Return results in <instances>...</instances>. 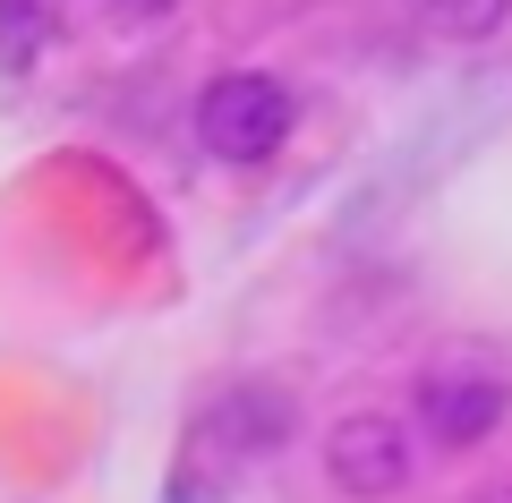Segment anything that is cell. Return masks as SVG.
I'll list each match as a JSON object with an SVG mask.
<instances>
[{
  "label": "cell",
  "instance_id": "5",
  "mask_svg": "<svg viewBox=\"0 0 512 503\" xmlns=\"http://www.w3.org/2000/svg\"><path fill=\"white\" fill-rule=\"evenodd\" d=\"M419 18L436 26V35H453V43H487L495 26L512 18V0H419Z\"/></svg>",
  "mask_w": 512,
  "mask_h": 503
},
{
  "label": "cell",
  "instance_id": "4",
  "mask_svg": "<svg viewBox=\"0 0 512 503\" xmlns=\"http://www.w3.org/2000/svg\"><path fill=\"white\" fill-rule=\"evenodd\" d=\"M205 435H222V444H282L291 435V410H282V393H265V384H239V393H222L214 410H205Z\"/></svg>",
  "mask_w": 512,
  "mask_h": 503
},
{
  "label": "cell",
  "instance_id": "1",
  "mask_svg": "<svg viewBox=\"0 0 512 503\" xmlns=\"http://www.w3.org/2000/svg\"><path fill=\"white\" fill-rule=\"evenodd\" d=\"M291 137V86L265 69H231L197 94V145L214 162H265Z\"/></svg>",
  "mask_w": 512,
  "mask_h": 503
},
{
  "label": "cell",
  "instance_id": "2",
  "mask_svg": "<svg viewBox=\"0 0 512 503\" xmlns=\"http://www.w3.org/2000/svg\"><path fill=\"white\" fill-rule=\"evenodd\" d=\"M504 410H512V376L495 359H478V350H453V359H436L419 376V418H427V435L444 452L487 444L504 427Z\"/></svg>",
  "mask_w": 512,
  "mask_h": 503
},
{
  "label": "cell",
  "instance_id": "3",
  "mask_svg": "<svg viewBox=\"0 0 512 503\" xmlns=\"http://www.w3.org/2000/svg\"><path fill=\"white\" fill-rule=\"evenodd\" d=\"M325 469H333L342 495H402V486H410V435H402V418H384V410L333 418Z\"/></svg>",
  "mask_w": 512,
  "mask_h": 503
},
{
  "label": "cell",
  "instance_id": "7",
  "mask_svg": "<svg viewBox=\"0 0 512 503\" xmlns=\"http://www.w3.org/2000/svg\"><path fill=\"white\" fill-rule=\"evenodd\" d=\"M120 9H137V18H163V9H171V0H120Z\"/></svg>",
  "mask_w": 512,
  "mask_h": 503
},
{
  "label": "cell",
  "instance_id": "6",
  "mask_svg": "<svg viewBox=\"0 0 512 503\" xmlns=\"http://www.w3.org/2000/svg\"><path fill=\"white\" fill-rule=\"evenodd\" d=\"M52 18H43V0H0V69H26L43 52Z\"/></svg>",
  "mask_w": 512,
  "mask_h": 503
}]
</instances>
